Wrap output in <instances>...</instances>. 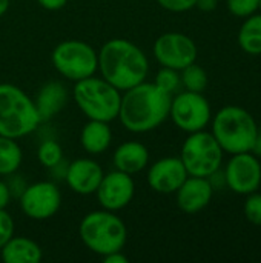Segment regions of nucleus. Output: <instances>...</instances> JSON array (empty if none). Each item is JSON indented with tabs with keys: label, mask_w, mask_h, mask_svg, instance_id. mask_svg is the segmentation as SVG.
Instances as JSON below:
<instances>
[{
	"label": "nucleus",
	"mask_w": 261,
	"mask_h": 263,
	"mask_svg": "<svg viewBox=\"0 0 261 263\" xmlns=\"http://www.w3.org/2000/svg\"><path fill=\"white\" fill-rule=\"evenodd\" d=\"M123 92L117 119L128 131L135 134L149 133L169 117L172 96L154 82L145 80Z\"/></svg>",
	"instance_id": "obj_1"
},
{
	"label": "nucleus",
	"mask_w": 261,
	"mask_h": 263,
	"mask_svg": "<svg viewBox=\"0 0 261 263\" xmlns=\"http://www.w3.org/2000/svg\"><path fill=\"white\" fill-rule=\"evenodd\" d=\"M102 77L118 91H126L146 80L149 60L142 48L128 39H111L98 52Z\"/></svg>",
	"instance_id": "obj_2"
},
{
	"label": "nucleus",
	"mask_w": 261,
	"mask_h": 263,
	"mask_svg": "<svg viewBox=\"0 0 261 263\" xmlns=\"http://www.w3.org/2000/svg\"><path fill=\"white\" fill-rule=\"evenodd\" d=\"M212 136L228 154L252 151L258 125L254 116L242 106H223L212 119Z\"/></svg>",
	"instance_id": "obj_3"
},
{
	"label": "nucleus",
	"mask_w": 261,
	"mask_h": 263,
	"mask_svg": "<svg viewBox=\"0 0 261 263\" xmlns=\"http://www.w3.org/2000/svg\"><path fill=\"white\" fill-rule=\"evenodd\" d=\"M42 123L35 102L18 86L0 83V136L20 139Z\"/></svg>",
	"instance_id": "obj_4"
},
{
	"label": "nucleus",
	"mask_w": 261,
	"mask_h": 263,
	"mask_svg": "<svg viewBox=\"0 0 261 263\" xmlns=\"http://www.w3.org/2000/svg\"><path fill=\"white\" fill-rule=\"evenodd\" d=\"M78 234L83 245L100 257L122 251L128 240L125 222L114 211L108 210L88 213L80 222Z\"/></svg>",
	"instance_id": "obj_5"
},
{
	"label": "nucleus",
	"mask_w": 261,
	"mask_h": 263,
	"mask_svg": "<svg viewBox=\"0 0 261 263\" xmlns=\"http://www.w3.org/2000/svg\"><path fill=\"white\" fill-rule=\"evenodd\" d=\"M74 100L89 120L112 122L118 117L122 91L103 77H86L74 82Z\"/></svg>",
	"instance_id": "obj_6"
},
{
	"label": "nucleus",
	"mask_w": 261,
	"mask_h": 263,
	"mask_svg": "<svg viewBox=\"0 0 261 263\" xmlns=\"http://www.w3.org/2000/svg\"><path fill=\"white\" fill-rule=\"evenodd\" d=\"M225 151L212 136L205 129L191 133L182 145L180 160L189 176L211 177L220 170Z\"/></svg>",
	"instance_id": "obj_7"
},
{
	"label": "nucleus",
	"mask_w": 261,
	"mask_h": 263,
	"mask_svg": "<svg viewBox=\"0 0 261 263\" xmlns=\"http://www.w3.org/2000/svg\"><path fill=\"white\" fill-rule=\"evenodd\" d=\"M51 60L60 76L71 82L91 77L98 69V52L83 40H63L52 54Z\"/></svg>",
	"instance_id": "obj_8"
},
{
	"label": "nucleus",
	"mask_w": 261,
	"mask_h": 263,
	"mask_svg": "<svg viewBox=\"0 0 261 263\" xmlns=\"http://www.w3.org/2000/svg\"><path fill=\"white\" fill-rule=\"evenodd\" d=\"M169 117L178 129L191 134L202 131L209 125L212 109L203 92L182 91L172 96Z\"/></svg>",
	"instance_id": "obj_9"
},
{
	"label": "nucleus",
	"mask_w": 261,
	"mask_h": 263,
	"mask_svg": "<svg viewBox=\"0 0 261 263\" xmlns=\"http://www.w3.org/2000/svg\"><path fill=\"white\" fill-rule=\"evenodd\" d=\"M62 206V193L55 183L43 180L23 188L20 210L32 220H46L57 214Z\"/></svg>",
	"instance_id": "obj_10"
},
{
	"label": "nucleus",
	"mask_w": 261,
	"mask_h": 263,
	"mask_svg": "<svg viewBox=\"0 0 261 263\" xmlns=\"http://www.w3.org/2000/svg\"><path fill=\"white\" fill-rule=\"evenodd\" d=\"M154 57L165 68L182 71L197 60L195 42L182 32H165L154 42Z\"/></svg>",
	"instance_id": "obj_11"
},
{
	"label": "nucleus",
	"mask_w": 261,
	"mask_h": 263,
	"mask_svg": "<svg viewBox=\"0 0 261 263\" xmlns=\"http://www.w3.org/2000/svg\"><path fill=\"white\" fill-rule=\"evenodd\" d=\"M223 174L226 186L240 196L255 193L261 185V163L251 151L232 154Z\"/></svg>",
	"instance_id": "obj_12"
},
{
	"label": "nucleus",
	"mask_w": 261,
	"mask_h": 263,
	"mask_svg": "<svg viewBox=\"0 0 261 263\" xmlns=\"http://www.w3.org/2000/svg\"><path fill=\"white\" fill-rule=\"evenodd\" d=\"M135 194V182L131 174L123 171H111L103 176L95 196L103 210L120 211L126 208Z\"/></svg>",
	"instance_id": "obj_13"
},
{
	"label": "nucleus",
	"mask_w": 261,
	"mask_h": 263,
	"mask_svg": "<svg viewBox=\"0 0 261 263\" xmlns=\"http://www.w3.org/2000/svg\"><path fill=\"white\" fill-rule=\"evenodd\" d=\"M180 157H163L148 170V185L158 194H175L188 177Z\"/></svg>",
	"instance_id": "obj_14"
},
{
	"label": "nucleus",
	"mask_w": 261,
	"mask_h": 263,
	"mask_svg": "<svg viewBox=\"0 0 261 263\" xmlns=\"http://www.w3.org/2000/svg\"><path fill=\"white\" fill-rule=\"evenodd\" d=\"M105 173L98 162L92 159H77L71 162L65 173V180L69 190L80 196L95 194Z\"/></svg>",
	"instance_id": "obj_15"
},
{
	"label": "nucleus",
	"mask_w": 261,
	"mask_h": 263,
	"mask_svg": "<svg viewBox=\"0 0 261 263\" xmlns=\"http://www.w3.org/2000/svg\"><path fill=\"white\" fill-rule=\"evenodd\" d=\"M214 196V186L208 177L188 176L175 191L177 205L186 214H197L205 210Z\"/></svg>",
	"instance_id": "obj_16"
},
{
	"label": "nucleus",
	"mask_w": 261,
	"mask_h": 263,
	"mask_svg": "<svg viewBox=\"0 0 261 263\" xmlns=\"http://www.w3.org/2000/svg\"><path fill=\"white\" fill-rule=\"evenodd\" d=\"M112 162L115 170L134 176L149 165V149L137 140L125 142L115 148Z\"/></svg>",
	"instance_id": "obj_17"
},
{
	"label": "nucleus",
	"mask_w": 261,
	"mask_h": 263,
	"mask_svg": "<svg viewBox=\"0 0 261 263\" xmlns=\"http://www.w3.org/2000/svg\"><path fill=\"white\" fill-rule=\"evenodd\" d=\"M0 256L5 263H40L43 251L35 240L12 236L0 248Z\"/></svg>",
	"instance_id": "obj_18"
},
{
	"label": "nucleus",
	"mask_w": 261,
	"mask_h": 263,
	"mask_svg": "<svg viewBox=\"0 0 261 263\" xmlns=\"http://www.w3.org/2000/svg\"><path fill=\"white\" fill-rule=\"evenodd\" d=\"M34 102L42 122H45L65 108L68 102V91L60 82H48L40 88Z\"/></svg>",
	"instance_id": "obj_19"
},
{
	"label": "nucleus",
	"mask_w": 261,
	"mask_h": 263,
	"mask_svg": "<svg viewBox=\"0 0 261 263\" xmlns=\"http://www.w3.org/2000/svg\"><path fill=\"white\" fill-rule=\"evenodd\" d=\"M112 142V129L109 122L102 120H88L80 133L82 148L92 156L103 154Z\"/></svg>",
	"instance_id": "obj_20"
},
{
	"label": "nucleus",
	"mask_w": 261,
	"mask_h": 263,
	"mask_svg": "<svg viewBox=\"0 0 261 263\" xmlns=\"http://www.w3.org/2000/svg\"><path fill=\"white\" fill-rule=\"evenodd\" d=\"M240 48L251 55L261 54V14H252L246 17L238 31Z\"/></svg>",
	"instance_id": "obj_21"
},
{
	"label": "nucleus",
	"mask_w": 261,
	"mask_h": 263,
	"mask_svg": "<svg viewBox=\"0 0 261 263\" xmlns=\"http://www.w3.org/2000/svg\"><path fill=\"white\" fill-rule=\"evenodd\" d=\"M23 153L15 139L0 136V176H12L22 165Z\"/></svg>",
	"instance_id": "obj_22"
},
{
	"label": "nucleus",
	"mask_w": 261,
	"mask_h": 263,
	"mask_svg": "<svg viewBox=\"0 0 261 263\" xmlns=\"http://www.w3.org/2000/svg\"><path fill=\"white\" fill-rule=\"evenodd\" d=\"M180 79H182V86L186 91H194V92H203L208 86V74L206 71L197 65L195 62L191 63L189 66L183 68L180 71Z\"/></svg>",
	"instance_id": "obj_23"
},
{
	"label": "nucleus",
	"mask_w": 261,
	"mask_h": 263,
	"mask_svg": "<svg viewBox=\"0 0 261 263\" xmlns=\"http://www.w3.org/2000/svg\"><path fill=\"white\" fill-rule=\"evenodd\" d=\"M37 159L45 168L52 170V168H55V166H58L62 163L63 149H62L58 142L48 139V140L40 143V146L37 149Z\"/></svg>",
	"instance_id": "obj_24"
},
{
	"label": "nucleus",
	"mask_w": 261,
	"mask_h": 263,
	"mask_svg": "<svg viewBox=\"0 0 261 263\" xmlns=\"http://www.w3.org/2000/svg\"><path fill=\"white\" fill-rule=\"evenodd\" d=\"M154 83H155L160 89H163V91H166L168 94L174 96L175 92H178V89H180V86H182L180 71L172 69V68H165V66H163V68L157 72Z\"/></svg>",
	"instance_id": "obj_25"
},
{
	"label": "nucleus",
	"mask_w": 261,
	"mask_h": 263,
	"mask_svg": "<svg viewBox=\"0 0 261 263\" xmlns=\"http://www.w3.org/2000/svg\"><path fill=\"white\" fill-rule=\"evenodd\" d=\"M245 217L249 223L261 227V194L260 193H251L246 196L245 205H243Z\"/></svg>",
	"instance_id": "obj_26"
},
{
	"label": "nucleus",
	"mask_w": 261,
	"mask_h": 263,
	"mask_svg": "<svg viewBox=\"0 0 261 263\" xmlns=\"http://www.w3.org/2000/svg\"><path fill=\"white\" fill-rule=\"evenodd\" d=\"M228 9L235 17H249L258 11V0H228Z\"/></svg>",
	"instance_id": "obj_27"
},
{
	"label": "nucleus",
	"mask_w": 261,
	"mask_h": 263,
	"mask_svg": "<svg viewBox=\"0 0 261 263\" xmlns=\"http://www.w3.org/2000/svg\"><path fill=\"white\" fill-rule=\"evenodd\" d=\"M14 219L11 214L5 210H0V248L14 236Z\"/></svg>",
	"instance_id": "obj_28"
},
{
	"label": "nucleus",
	"mask_w": 261,
	"mask_h": 263,
	"mask_svg": "<svg viewBox=\"0 0 261 263\" xmlns=\"http://www.w3.org/2000/svg\"><path fill=\"white\" fill-rule=\"evenodd\" d=\"M157 3L171 12H186L192 8H195L197 0H157Z\"/></svg>",
	"instance_id": "obj_29"
},
{
	"label": "nucleus",
	"mask_w": 261,
	"mask_h": 263,
	"mask_svg": "<svg viewBox=\"0 0 261 263\" xmlns=\"http://www.w3.org/2000/svg\"><path fill=\"white\" fill-rule=\"evenodd\" d=\"M11 200V188L6 182L0 180V210H5Z\"/></svg>",
	"instance_id": "obj_30"
},
{
	"label": "nucleus",
	"mask_w": 261,
	"mask_h": 263,
	"mask_svg": "<svg viewBox=\"0 0 261 263\" xmlns=\"http://www.w3.org/2000/svg\"><path fill=\"white\" fill-rule=\"evenodd\" d=\"M37 3L43 8V9H48V11H58L62 9L68 0H37Z\"/></svg>",
	"instance_id": "obj_31"
},
{
	"label": "nucleus",
	"mask_w": 261,
	"mask_h": 263,
	"mask_svg": "<svg viewBox=\"0 0 261 263\" xmlns=\"http://www.w3.org/2000/svg\"><path fill=\"white\" fill-rule=\"evenodd\" d=\"M102 259H103V262L105 263H128L129 262V259L125 256L123 250H122V251L111 253V254H106V256H103Z\"/></svg>",
	"instance_id": "obj_32"
},
{
	"label": "nucleus",
	"mask_w": 261,
	"mask_h": 263,
	"mask_svg": "<svg viewBox=\"0 0 261 263\" xmlns=\"http://www.w3.org/2000/svg\"><path fill=\"white\" fill-rule=\"evenodd\" d=\"M195 6L205 12H211L217 8V0H197Z\"/></svg>",
	"instance_id": "obj_33"
},
{
	"label": "nucleus",
	"mask_w": 261,
	"mask_h": 263,
	"mask_svg": "<svg viewBox=\"0 0 261 263\" xmlns=\"http://www.w3.org/2000/svg\"><path fill=\"white\" fill-rule=\"evenodd\" d=\"M251 153H254L258 159L261 157V128H258V131H257V137H255V142H254Z\"/></svg>",
	"instance_id": "obj_34"
},
{
	"label": "nucleus",
	"mask_w": 261,
	"mask_h": 263,
	"mask_svg": "<svg viewBox=\"0 0 261 263\" xmlns=\"http://www.w3.org/2000/svg\"><path fill=\"white\" fill-rule=\"evenodd\" d=\"M9 8V0H0V17L8 11Z\"/></svg>",
	"instance_id": "obj_35"
},
{
	"label": "nucleus",
	"mask_w": 261,
	"mask_h": 263,
	"mask_svg": "<svg viewBox=\"0 0 261 263\" xmlns=\"http://www.w3.org/2000/svg\"><path fill=\"white\" fill-rule=\"evenodd\" d=\"M258 9L261 11V0H258Z\"/></svg>",
	"instance_id": "obj_36"
}]
</instances>
